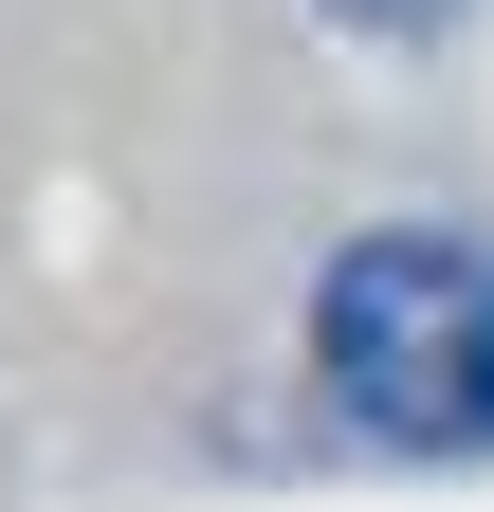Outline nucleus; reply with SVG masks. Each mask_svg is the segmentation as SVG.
Here are the masks:
<instances>
[{
  "label": "nucleus",
  "mask_w": 494,
  "mask_h": 512,
  "mask_svg": "<svg viewBox=\"0 0 494 512\" xmlns=\"http://www.w3.org/2000/svg\"><path fill=\"white\" fill-rule=\"evenodd\" d=\"M312 366L385 458H494V256L476 238H348L312 293Z\"/></svg>",
  "instance_id": "nucleus-1"
},
{
  "label": "nucleus",
  "mask_w": 494,
  "mask_h": 512,
  "mask_svg": "<svg viewBox=\"0 0 494 512\" xmlns=\"http://www.w3.org/2000/svg\"><path fill=\"white\" fill-rule=\"evenodd\" d=\"M330 19H366V37H440L458 0H330Z\"/></svg>",
  "instance_id": "nucleus-2"
}]
</instances>
